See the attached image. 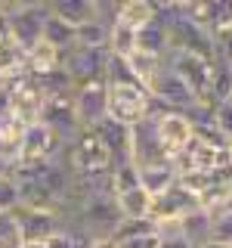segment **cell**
Wrapping results in <instances>:
<instances>
[{"mask_svg": "<svg viewBox=\"0 0 232 248\" xmlns=\"http://www.w3.org/2000/svg\"><path fill=\"white\" fill-rule=\"evenodd\" d=\"M41 41L44 44H50L53 50H59V53H68L74 46V28L72 25H65L62 19H56V16H46V22H44V34H41Z\"/></svg>", "mask_w": 232, "mask_h": 248, "instance_id": "cell-22", "label": "cell"}, {"mask_svg": "<svg viewBox=\"0 0 232 248\" xmlns=\"http://www.w3.org/2000/svg\"><path fill=\"white\" fill-rule=\"evenodd\" d=\"M112 183H115V196H118V192H127V189H136L139 186V168L133 161L115 165L112 168Z\"/></svg>", "mask_w": 232, "mask_h": 248, "instance_id": "cell-28", "label": "cell"}, {"mask_svg": "<svg viewBox=\"0 0 232 248\" xmlns=\"http://www.w3.org/2000/svg\"><path fill=\"white\" fill-rule=\"evenodd\" d=\"M161 248H189V245H186L180 236H174V239H161Z\"/></svg>", "mask_w": 232, "mask_h": 248, "instance_id": "cell-34", "label": "cell"}, {"mask_svg": "<svg viewBox=\"0 0 232 248\" xmlns=\"http://www.w3.org/2000/svg\"><path fill=\"white\" fill-rule=\"evenodd\" d=\"M167 25L164 22H149L136 31V53H145V56H158L164 59L167 56Z\"/></svg>", "mask_w": 232, "mask_h": 248, "instance_id": "cell-17", "label": "cell"}, {"mask_svg": "<svg viewBox=\"0 0 232 248\" xmlns=\"http://www.w3.org/2000/svg\"><path fill=\"white\" fill-rule=\"evenodd\" d=\"M130 161H133L136 168L170 161V155L164 152V146H161V140H158V124L152 118H143L139 124L130 127Z\"/></svg>", "mask_w": 232, "mask_h": 248, "instance_id": "cell-6", "label": "cell"}, {"mask_svg": "<svg viewBox=\"0 0 232 248\" xmlns=\"http://www.w3.org/2000/svg\"><path fill=\"white\" fill-rule=\"evenodd\" d=\"M15 214H19L22 242H46L53 232L62 230L59 211H28V208H19Z\"/></svg>", "mask_w": 232, "mask_h": 248, "instance_id": "cell-11", "label": "cell"}, {"mask_svg": "<svg viewBox=\"0 0 232 248\" xmlns=\"http://www.w3.org/2000/svg\"><path fill=\"white\" fill-rule=\"evenodd\" d=\"M115 22H121V25L139 31L143 25L155 22V0H124V3H118V16H115Z\"/></svg>", "mask_w": 232, "mask_h": 248, "instance_id": "cell-19", "label": "cell"}, {"mask_svg": "<svg viewBox=\"0 0 232 248\" xmlns=\"http://www.w3.org/2000/svg\"><path fill=\"white\" fill-rule=\"evenodd\" d=\"M10 168H13L10 161H3V158H0V177H10Z\"/></svg>", "mask_w": 232, "mask_h": 248, "instance_id": "cell-35", "label": "cell"}, {"mask_svg": "<svg viewBox=\"0 0 232 248\" xmlns=\"http://www.w3.org/2000/svg\"><path fill=\"white\" fill-rule=\"evenodd\" d=\"M223 211H232V186H229V196H226V205H223Z\"/></svg>", "mask_w": 232, "mask_h": 248, "instance_id": "cell-37", "label": "cell"}, {"mask_svg": "<svg viewBox=\"0 0 232 248\" xmlns=\"http://www.w3.org/2000/svg\"><path fill=\"white\" fill-rule=\"evenodd\" d=\"M0 10L10 19V37L25 53L41 44L44 22L50 16V3H10V0H0Z\"/></svg>", "mask_w": 232, "mask_h": 248, "instance_id": "cell-1", "label": "cell"}, {"mask_svg": "<svg viewBox=\"0 0 232 248\" xmlns=\"http://www.w3.org/2000/svg\"><path fill=\"white\" fill-rule=\"evenodd\" d=\"M149 96L158 99L161 106L174 108V112H189L192 106H198V99L192 96V90L186 87V81H183V78H176L167 65L161 68L158 78L149 84Z\"/></svg>", "mask_w": 232, "mask_h": 248, "instance_id": "cell-8", "label": "cell"}, {"mask_svg": "<svg viewBox=\"0 0 232 248\" xmlns=\"http://www.w3.org/2000/svg\"><path fill=\"white\" fill-rule=\"evenodd\" d=\"M22 248H46V242H22Z\"/></svg>", "mask_w": 232, "mask_h": 248, "instance_id": "cell-36", "label": "cell"}, {"mask_svg": "<svg viewBox=\"0 0 232 248\" xmlns=\"http://www.w3.org/2000/svg\"><path fill=\"white\" fill-rule=\"evenodd\" d=\"M22 134H25V124L15 115H3L0 118V158L15 165L22 152Z\"/></svg>", "mask_w": 232, "mask_h": 248, "instance_id": "cell-18", "label": "cell"}, {"mask_svg": "<svg viewBox=\"0 0 232 248\" xmlns=\"http://www.w3.org/2000/svg\"><path fill=\"white\" fill-rule=\"evenodd\" d=\"M176 183V168L174 161H158V165L149 168H139V186L155 199V196H164L170 186Z\"/></svg>", "mask_w": 232, "mask_h": 248, "instance_id": "cell-14", "label": "cell"}, {"mask_svg": "<svg viewBox=\"0 0 232 248\" xmlns=\"http://www.w3.org/2000/svg\"><path fill=\"white\" fill-rule=\"evenodd\" d=\"M211 242L232 248V211H217L211 223Z\"/></svg>", "mask_w": 232, "mask_h": 248, "instance_id": "cell-29", "label": "cell"}, {"mask_svg": "<svg viewBox=\"0 0 232 248\" xmlns=\"http://www.w3.org/2000/svg\"><path fill=\"white\" fill-rule=\"evenodd\" d=\"M108 99H105V118L115 124H124V127H133L145 118L149 112L152 96L143 87H124V84H105Z\"/></svg>", "mask_w": 232, "mask_h": 248, "instance_id": "cell-2", "label": "cell"}, {"mask_svg": "<svg viewBox=\"0 0 232 248\" xmlns=\"http://www.w3.org/2000/svg\"><path fill=\"white\" fill-rule=\"evenodd\" d=\"M211 124L220 130L223 137L232 134V103H229V99H223V103H217L211 108Z\"/></svg>", "mask_w": 232, "mask_h": 248, "instance_id": "cell-30", "label": "cell"}, {"mask_svg": "<svg viewBox=\"0 0 232 248\" xmlns=\"http://www.w3.org/2000/svg\"><path fill=\"white\" fill-rule=\"evenodd\" d=\"M105 53H112V56H133L136 53V31L121 25V22H115L112 28H108V44H105Z\"/></svg>", "mask_w": 232, "mask_h": 248, "instance_id": "cell-24", "label": "cell"}, {"mask_svg": "<svg viewBox=\"0 0 232 248\" xmlns=\"http://www.w3.org/2000/svg\"><path fill=\"white\" fill-rule=\"evenodd\" d=\"M87 248H118V242H115L112 236H102V239H90Z\"/></svg>", "mask_w": 232, "mask_h": 248, "instance_id": "cell-33", "label": "cell"}, {"mask_svg": "<svg viewBox=\"0 0 232 248\" xmlns=\"http://www.w3.org/2000/svg\"><path fill=\"white\" fill-rule=\"evenodd\" d=\"M108 28H112V25H105V22H99V19L77 25L74 28V46H84V50H105Z\"/></svg>", "mask_w": 232, "mask_h": 248, "instance_id": "cell-23", "label": "cell"}, {"mask_svg": "<svg viewBox=\"0 0 232 248\" xmlns=\"http://www.w3.org/2000/svg\"><path fill=\"white\" fill-rule=\"evenodd\" d=\"M118 248H161V236L158 232H149V236L124 239V242H118Z\"/></svg>", "mask_w": 232, "mask_h": 248, "instance_id": "cell-32", "label": "cell"}, {"mask_svg": "<svg viewBox=\"0 0 232 248\" xmlns=\"http://www.w3.org/2000/svg\"><path fill=\"white\" fill-rule=\"evenodd\" d=\"M105 50H84V46H72L62 53V72L74 81V87H84L90 81H102L105 78Z\"/></svg>", "mask_w": 232, "mask_h": 248, "instance_id": "cell-5", "label": "cell"}, {"mask_svg": "<svg viewBox=\"0 0 232 248\" xmlns=\"http://www.w3.org/2000/svg\"><path fill=\"white\" fill-rule=\"evenodd\" d=\"M229 103H232V93H229Z\"/></svg>", "mask_w": 232, "mask_h": 248, "instance_id": "cell-39", "label": "cell"}, {"mask_svg": "<svg viewBox=\"0 0 232 248\" xmlns=\"http://www.w3.org/2000/svg\"><path fill=\"white\" fill-rule=\"evenodd\" d=\"M19 75H25V50L13 37H3L0 41V84H10Z\"/></svg>", "mask_w": 232, "mask_h": 248, "instance_id": "cell-20", "label": "cell"}, {"mask_svg": "<svg viewBox=\"0 0 232 248\" xmlns=\"http://www.w3.org/2000/svg\"><path fill=\"white\" fill-rule=\"evenodd\" d=\"M115 202H118L121 220H139V217H149V208H152V196L143 189V186L127 189V192H118Z\"/></svg>", "mask_w": 232, "mask_h": 248, "instance_id": "cell-21", "label": "cell"}, {"mask_svg": "<svg viewBox=\"0 0 232 248\" xmlns=\"http://www.w3.org/2000/svg\"><path fill=\"white\" fill-rule=\"evenodd\" d=\"M50 13L62 19L65 25H84V22H93L96 19V0H53L50 3Z\"/></svg>", "mask_w": 232, "mask_h": 248, "instance_id": "cell-15", "label": "cell"}, {"mask_svg": "<svg viewBox=\"0 0 232 248\" xmlns=\"http://www.w3.org/2000/svg\"><path fill=\"white\" fill-rule=\"evenodd\" d=\"M155 124H158V140H161V146H164V152L170 155V161H174L176 155L192 143V137H195V130H192V124L183 112H170L164 118H158Z\"/></svg>", "mask_w": 232, "mask_h": 248, "instance_id": "cell-10", "label": "cell"}, {"mask_svg": "<svg viewBox=\"0 0 232 248\" xmlns=\"http://www.w3.org/2000/svg\"><path fill=\"white\" fill-rule=\"evenodd\" d=\"M19 208V186L13 177H0V211H15Z\"/></svg>", "mask_w": 232, "mask_h": 248, "instance_id": "cell-31", "label": "cell"}, {"mask_svg": "<svg viewBox=\"0 0 232 248\" xmlns=\"http://www.w3.org/2000/svg\"><path fill=\"white\" fill-rule=\"evenodd\" d=\"M6 90H10V108L13 115L19 118L22 124H37L41 121V112H44V90L41 84H37V78L31 75H19L13 78L10 84H6Z\"/></svg>", "mask_w": 232, "mask_h": 248, "instance_id": "cell-4", "label": "cell"}, {"mask_svg": "<svg viewBox=\"0 0 232 248\" xmlns=\"http://www.w3.org/2000/svg\"><path fill=\"white\" fill-rule=\"evenodd\" d=\"M201 248H226V245H217V242H207V245H201Z\"/></svg>", "mask_w": 232, "mask_h": 248, "instance_id": "cell-38", "label": "cell"}, {"mask_svg": "<svg viewBox=\"0 0 232 248\" xmlns=\"http://www.w3.org/2000/svg\"><path fill=\"white\" fill-rule=\"evenodd\" d=\"M149 232H158V223L152 217H139V220H121L115 227L112 239L115 242H124V239H136V236H149Z\"/></svg>", "mask_w": 232, "mask_h": 248, "instance_id": "cell-26", "label": "cell"}, {"mask_svg": "<svg viewBox=\"0 0 232 248\" xmlns=\"http://www.w3.org/2000/svg\"><path fill=\"white\" fill-rule=\"evenodd\" d=\"M65 152H68V165H72L74 174H81V170H96V168H112V158H108L96 127H81L65 143Z\"/></svg>", "mask_w": 232, "mask_h": 248, "instance_id": "cell-3", "label": "cell"}, {"mask_svg": "<svg viewBox=\"0 0 232 248\" xmlns=\"http://www.w3.org/2000/svg\"><path fill=\"white\" fill-rule=\"evenodd\" d=\"M105 99H108L105 81H90L84 87H77L72 96L77 127H96V124H102L105 121Z\"/></svg>", "mask_w": 232, "mask_h": 248, "instance_id": "cell-7", "label": "cell"}, {"mask_svg": "<svg viewBox=\"0 0 232 248\" xmlns=\"http://www.w3.org/2000/svg\"><path fill=\"white\" fill-rule=\"evenodd\" d=\"M0 87H3V84H0Z\"/></svg>", "mask_w": 232, "mask_h": 248, "instance_id": "cell-40", "label": "cell"}, {"mask_svg": "<svg viewBox=\"0 0 232 248\" xmlns=\"http://www.w3.org/2000/svg\"><path fill=\"white\" fill-rule=\"evenodd\" d=\"M56 68H62V53L53 50L50 44L41 41L37 46H31V50L25 53V75H31V78H44V75L56 72Z\"/></svg>", "mask_w": 232, "mask_h": 248, "instance_id": "cell-16", "label": "cell"}, {"mask_svg": "<svg viewBox=\"0 0 232 248\" xmlns=\"http://www.w3.org/2000/svg\"><path fill=\"white\" fill-rule=\"evenodd\" d=\"M59 149H65V143L53 134L46 124H28L25 134H22V152L19 161H46V158H56L62 155Z\"/></svg>", "mask_w": 232, "mask_h": 248, "instance_id": "cell-9", "label": "cell"}, {"mask_svg": "<svg viewBox=\"0 0 232 248\" xmlns=\"http://www.w3.org/2000/svg\"><path fill=\"white\" fill-rule=\"evenodd\" d=\"M15 211H0V248H22V230Z\"/></svg>", "mask_w": 232, "mask_h": 248, "instance_id": "cell-27", "label": "cell"}, {"mask_svg": "<svg viewBox=\"0 0 232 248\" xmlns=\"http://www.w3.org/2000/svg\"><path fill=\"white\" fill-rule=\"evenodd\" d=\"M96 134L102 140L108 158H112V168L115 165H124V161H130V127H124V124H115V121H102L96 124Z\"/></svg>", "mask_w": 232, "mask_h": 248, "instance_id": "cell-12", "label": "cell"}, {"mask_svg": "<svg viewBox=\"0 0 232 248\" xmlns=\"http://www.w3.org/2000/svg\"><path fill=\"white\" fill-rule=\"evenodd\" d=\"M211 223H214V214L204 211V208H198V211L186 214L180 220V239L189 248H201L211 242Z\"/></svg>", "mask_w": 232, "mask_h": 248, "instance_id": "cell-13", "label": "cell"}, {"mask_svg": "<svg viewBox=\"0 0 232 248\" xmlns=\"http://www.w3.org/2000/svg\"><path fill=\"white\" fill-rule=\"evenodd\" d=\"M105 84H124V87H139V81L133 78V72H130V62L127 59H121V56H112L108 53L105 56V78H102Z\"/></svg>", "mask_w": 232, "mask_h": 248, "instance_id": "cell-25", "label": "cell"}]
</instances>
